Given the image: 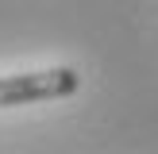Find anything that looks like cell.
Returning <instances> with one entry per match:
<instances>
[{
	"label": "cell",
	"instance_id": "obj_1",
	"mask_svg": "<svg viewBox=\"0 0 158 154\" xmlns=\"http://www.w3.org/2000/svg\"><path fill=\"white\" fill-rule=\"evenodd\" d=\"M77 85H81V77L69 66L39 69V73H12V77H0V108L35 104V100H62V96H73Z\"/></svg>",
	"mask_w": 158,
	"mask_h": 154
}]
</instances>
